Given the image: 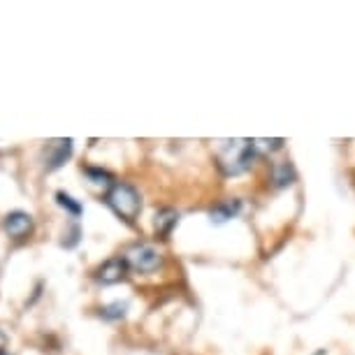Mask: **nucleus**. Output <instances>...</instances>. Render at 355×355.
I'll return each mask as SVG.
<instances>
[{"label": "nucleus", "instance_id": "9", "mask_svg": "<svg viewBox=\"0 0 355 355\" xmlns=\"http://www.w3.org/2000/svg\"><path fill=\"white\" fill-rule=\"evenodd\" d=\"M295 167L291 163H279L277 167L272 170V182L277 189H286V186H291L295 182Z\"/></svg>", "mask_w": 355, "mask_h": 355}, {"label": "nucleus", "instance_id": "10", "mask_svg": "<svg viewBox=\"0 0 355 355\" xmlns=\"http://www.w3.org/2000/svg\"><path fill=\"white\" fill-rule=\"evenodd\" d=\"M128 313V302H112L100 309V318L105 320H121Z\"/></svg>", "mask_w": 355, "mask_h": 355}, {"label": "nucleus", "instance_id": "8", "mask_svg": "<svg viewBox=\"0 0 355 355\" xmlns=\"http://www.w3.org/2000/svg\"><path fill=\"white\" fill-rule=\"evenodd\" d=\"M177 223H179V214L174 211V209H160L158 214H156V220H153V227H156V234L158 237H167L174 227H177Z\"/></svg>", "mask_w": 355, "mask_h": 355}, {"label": "nucleus", "instance_id": "6", "mask_svg": "<svg viewBox=\"0 0 355 355\" xmlns=\"http://www.w3.org/2000/svg\"><path fill=\"white\" fill-rule=\"evenodd\" d=\"M72 139H56V142L49 144V149H46V170H58L65 160L72 156Z\"/></svg>", "mask_w": 355, "mask_h": 355}, {"label": "nucleus", "instance_id": "4", "mask_svg": "<svg viewBox=\"0 0 355 355\" xmlns=\"http://www.w3.org/2000/svg\"><path fill=\"white\" fill-rule=\"evenodd\" d=\"M130 267L128 263H125V258L121 256H114L110 260H105L103 265L96 270V279L100 281V284L105 286H112V284H119V281H123L125 277H128Z\"/></svg>", "mask_w": 355, "mask_h": 355}, {"label": "nucleus", "instance_id": "5", "mask_svg": "<svg viewBox=\"0 0 355 355\" xmlns=\"http://www.w3.org/2000/svg\"><path fill=\"white\" fill-rule=\"evenodd\" d=\"M3 230L8 232V237L21 242V239L31 237L33 216H31V214H26V211H10L8 216H5V220H3Z\"/></svg>", "mask_w": 355, "mask_h": 355}, {"label": "nucleus", "instance_id": "12", "mask_svg": "<svg viewBox=\"0 0 355 355\" xmlns=\"http://www.w3.org/2000/svg\"><path fill=\"white\" fill-rule=\"evenodd\" d=\"M79 239H82V227H79V223H70V230H68V234H65L63 246L65 249H75V246L79 244Z\"/></svg>", "mask_w": 355, "mask_h": 355}, {"label": "nucleus", "instance_id": "7", "mask_svg": "<svg viewBox=\"0 0 355 355\" xmlns=\"http://www.w3.org/2000/svg\"><path fill=\"white\" fill-rule=\"evenodd\" d=\"M239 211H242V200H223V202H218V205L209 211V218H211V223L223 225V223H227L230 218L237 216Z\"/></svg>", "mask_w": 355, "mask_h": 355}, {"label": "nucleus", "instance_id": "2", "mask_svg": "<svg viewBox=\"0 0 355 355\" xmlns=\"http://www.w3.org/2000/svg\"><path fill=\"white\" fill-rule=\"evenodd\" d=\"M258 153L256 142L242 139V142H227L225 149L218 153V167L225 174H242L253 165Z\"/></svg>", "mask_w": 355, "mask_h": 355}, {"label": "nucleus", "instance_id": "1", "mask_svg": "<svg viewBox=\"0 0 355 355\" xmlns=\"http://www.w3.org/2000/svg\"><path fill=\"white\" fill-rule=\"evenodd\" d=\"M105 202L125 223H135L139 211H142V196H139L135 186L125 182L112 184L110 191L105 193Z\"/></svg>", "mask_w": 355, "mask_h": 355}, {"label": "nucleus", "instance_id": "11", "mask_svg": "<svg viewBox=\"0 0 355 355\" xmlns=\"http://www.w3.org/2000/svg\"><path fill=\"white\" fill-rule=\"evenodd\" d=\"M56 202H58V207H63L65 211L70 214V216H82V211H84V207L77 202L75 198L72 196H68V193H63V191H58L56 193Z\"/></svg>", "mask_w": 355, "mask_h": 355}, {"label": "nucleus", "instance_id": "13", "mask_svg": "<svg viewBox=\"0 0 355 355\" xmlns=\"http://www.w3.org/2000/svg\"><path fill=\"white\" fill-rule=\"evenodd\" d=\"M84 172L89 174L93 184H110L112 182V174L105 170H98V167H86Z\"/></svg>", "mask_w": 355, "mask_h": 355}, {"label": "nucleus", "instance_id": "3", "mask_svg": "<svg viewBox=\"0 0 355 355\" xmlns=\"http://www.w3.org/2000/svg\"><path fill=\"white\" fill-rule=\"evenodd\" d=\"M125 263H128L130 270L151 274L163 265V256H160V251H156L153 246L139 244V246H132V249L125 253Z\"/></svg>", "mask_w": 355, "mask_h": 355}, {"label": "nucleus", "instance_id": "14", "mask_svg": "<svg viewBox=\"0 0 355 355\" xmlns=\"http://www.w3.org/2000/svg\"><path fill=\"white\" fill-rule=\"evenodd\" d=\"M0 355H10V353H5V351H0Z\"/></svg>", "mask_w": 355, "mask_h": 355}]
</instances>
